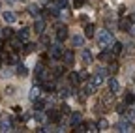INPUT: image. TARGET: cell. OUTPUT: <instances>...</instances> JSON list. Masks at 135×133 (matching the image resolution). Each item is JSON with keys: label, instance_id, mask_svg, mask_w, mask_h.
I'll list each match as a JSON object with an SVG mask.
<instances>
[{"label": "cell", "instance_id": "1", "mask_svg": "<svg viewBox=\"0 0 135 133\" xmlns=\"http://www.w3.org/2000/svg\"><path fill=\"white\" fill-rule=\"evenodd\" d=\"M98 45L101 49H111L114 45V36L109 30H99L98 32Z\"/></svg>", "mask_w": 135, "mask_h": 133}, {"label": "cell", "instance_id": "2", "mask_svg": "<svg viewBox=\"0 0 135 133\" xmlns=\"http://www.w3.org/2000/svg\"><path fill=\"white\" fill-rule=\"evenodd\" d=\"M116 131H120V133H131L133 131V122H129V120H122L120 124L116 126Z\"/></svg>", "mask_w": 135, "mask_h": 133}, {"label": "cell", "instance_id": "3", "mask_svg": "<svg viewBox=\"0 0 135 133\" xmlns=\"http://www.w3.org/2000/svg\"><path fill=\"white\" fill-rule=\"evenodd\" d=\"M49 55H51V58H60V56L64 55V51H62V47H60V41L49 47Z\"/></svg>", "mask_w": 135, "mask_h": 133}, {"label": "cell", "instance_id": "4", "mask_svg": "<svg viewBox=\"0 0 135 133\" xmlns=\"http://www.w3.org/2000/svg\"><path fill=\"white\" fill-rule=\"evenodd\" d=\"M103 81H105V73H103V70H98L96 73H94V77H92V82L96 86H101L103 85Z\"/></svg>", "mask_w": 135, "mask_h": 133}, {"label": "cell", "instance_id": "5", "mask_svg": "<svg viewBox=\"0 0 135 133\" xmlns=\"http://www.w3.org/2000/svg\"><path fill=\"white\" fill-rule=\"evenodd\" d=\"M2 19H4V23L13 24V23L17 21V15H15L13 11H4V13H2Z\"/></svg>", "mask_w": 135, "mask_h": 133}, {"label": "cell", "instance_id": "6", "mask_svg": "<svg viewBox=\"0 0 135 133\" xmlns=\"http://www.w3.org/2000/svg\"><path fill=\"white\" fill-rule=\"evenodd\" d=\"M66 38H68V28H66V26H58V30H56V40L62 43V41H66Z\"/></svg>", "mask_w": 135, "mask_h": 133}, {"label": "cell", "instance_id": "7", "mask_svg": "<svg viewBox=\"0 0 135 133\" xmlns=\"http://www.w3.org/2000/svg\"><path fill=\"white\" fill-rule=\"evenodd\" d=\"M83 79H81V73H77V71H73V73H70V82H71V85L73 86H77L79 85V82H81Z\"/></svg>", "mask_w": 135, "mask_h": 133}, {"label": "cell", "instance_id": "8", "mask_svg": "<svg viewBox=\"0 0 135 133\" xmlns=\"http://www.w3.org/2000/svg\"><path fill=\"white\" fill-rule=\"evenodd\" d=\"M62 58H64L66 66H73V53H71V51H66V53L62 55Z\"/></svg>", "mask_w": 135, "mask_h": 133}, {"label": "cell", "instance_id": "9", "mask_svg": "<svg viewBox=\"0 0 135 133\" xmlns=\"http://www.w3.org/2000/svg\"><path fill=\"white\" fill-rule=\"evenodd\" d=\"M81 58H83V62L90 64V62H92V53L88 51V49H83V53H81Z\"/></svg>", "mask_w": 135, "mask_h": 133}, {"label": "cell", "instance_id": "10", "mask_svg": "<svg viewBox=\"0 0 135 133\" xmlns=\"http://www.w3.org/2000/svg\"><path fill=\"white\" fill-rule=\"evenodd\" d=\"M96 34V26L94 24H86V26H84V36H86V38H92Z\"/></svg>", "mask_w": 135, "mask_h": 133}, {"label": "cell", "instance_id": "11", "mask_svg": "<svg viewBox=\"0 0 135 133\" xmlns=\"http://www.w3.org/2000/svg\"><path fill=\"white\" fill-rule=\"evenodd\" d=\"M17 75H19V77H26V75H28V68H26L25 64H19V66H17Z\"/></svg>", "mask_w": 135, "mask_h": 133}, {"label": "cell", "instance_id": "12", "mask_svg": "<svg viewBox=\"0 0 135 133\" xmlns=\"http://www.w3.org/2000/svg\"><path fill=\"white\" fill-rule=\"evenodd\" d=\"M21 43H23V40L19 38V36H17V38H11L9 40V45L15 49V51H17V49H21Z\"/></svg>", "mask_w": 135, "mask_h": 133}, {"label": "cell", "instance_id": "13", "mask_svg": "<svg viewBox=\"0 0 135 133\" xmlns=\"http://www.w3.org/2000/svg\"><path fill=\"white\" fill-rule=\"evenodd\" d=\"M120 30L129 32V30H131V21H129V19H122V21H120Z\"/></svg>", "mask_w": 135, "mask_h": 133}, {"label": "cell", "instance_id": "14", "mask_svg": "<svg viewBox=\"0 0 135 133\" xmlns=\"http://www.w3.org/2000/svg\"><path fill=\"white\" fill-rule=\"evenodd\" d=\"M124 103H126V105H133V103H135V94L126 92V96H124Z\"/></svg>", "mask_w": 135, "mask_h": 133}, {"label": "cell", "instance_id": "15", "mask_svg": "<svg viewBox=\"0 0 135 133\" xmlns=\"http://www.w3.org/2000/svg\"><path fill=\"white\" fill-rule=\"evenodd\" d=\"M118 88H120L118 86V81L116 79H109V90L114 94V92H118Z\"/></svg>", "mask_w": 135, "mask_h": 133}, {"label": "cell", "instance_id": "16", "mask_svg": "<svg viewBox=\"0 0 135 133\" xmlns=\"http://www.w3.org/2000/svg\"><path fill=\"white\" fill-rule=\"evenodd\" d=\"M28 11H30V15H32V17H38V15H40V6H36V4H30V6H28Z\"/></svg>", "mask_w": 135, "mask_h": 133}, {"label": "cell", "instance_id": "17", "mask_svg": "<svg viewBox=\"0 0 135 133\" xmlns=\"http://www.w3.org/2000/svg\"><path fill=\"white\" fill-rule=\"evenodd\" d=\"M83 43H84V40H83L81 36H73V38H71V45H73V47H83Z\"/></svg>", "mask_w": 135, "mask_h": 133}, {"label": "cell", "instance_id": "18", "mask_svg": "<svg viewBox=\"0 0 135 133\" xmlns=\"http://www.w3.org/2000/svg\"><path fill=\"white\" fill-rule=\"evenodd\" d=\"M19 38H21L23 41H28V38H30V28H23V30L19 32Z\"/></svg>", "mask_w": 135, "mask_h": 133}, {"label": "cell", "instance_id": "19", "mask_svg": "<svg viewBox=\"0 0 135 133\" xmlns=\"http://www.w3.org/2000/svg\"><path fill=\"white\" fill-rule=\"evenodd\" d=\"M38 94H40V86L34 85L32 90H30V99H32V101H34V99H38Z\"/></svg>", "mask_w": 135, "mask_h": 133}, {"label": "cell", "instance_id": "20", "mask_svg": "<svg viewBox=\"0 0 135 133\" xmlns=\"http://www.w3.org/2000/svg\"><path fill=\"white\" fill-rule=\"evenodd\" d=\"M43 28H45V23H43V21H36V24H34V30H36L38 34H41Z\"/></svg>", "mask_w": 135, "mask_h": 133}, {"label": "cell", "instance_id": "21", "mask_svg": "<svg viewBox=\"0 0 135 133\" xmlns=\"http://www.w3.org/2000/svg\"><path fill=\"white\" fill-rule=\"evenodd\" d=\"M0 131H11V124H9V120L0 122Z\"/></svg>", "mask_w": 135, "mask_h": 133}, {"label": "cell", "instance_id": "22", "mask_svg": "<svg viewBox=\"0 0 135 133\" xmlns=\"http://www.w3.org/2000/svg\"><path fill=\"white\" fill-rule=\"evenodd\" d=\"M107 127H109V122H107L105 118H101V120L98 122V129H99V131H103V129H107Z\"/></svg>", "mask_w": 135, "mask_h": 133}, {"label": "cell", "instance_id": "23", "mask_svg": "<svg viewBox=\"0 0 135 133\" xmlns=\"http://www.w3.org/2000/svg\"><path fill=\"white\" fill-rule=\"evenodd\" d=\"M79 122H81V112H71V124L77 126Z\"/></svg>", "mask_w": 135, "mask_h": 133}, {"label": "cell", "instance_id": "24", "mask_svg": "<svg viewBox=\"0 0 135 133\" xmlns=\"http://www.w3.org/2000/svg\"><path fill=\"white\" fill-rule=\"evenodd\" d=\"M113 53H114V56H116V55H120V53H122V43L114 41V45H113Z\"/></svg>", "mask_w": 135, "mask_h": 133}, {"label": "cell", "instance_id": "25", "mask_svg": "<svg viewBox=\"0 0 135 133\" xmlns=\"http://www.w3.org/2000/svg\"><path fill=\"white\" fill-rule=\"evenodd\" d=\"M49 118L53 120V122H58V120H60V112H58V111H51V112H49Z\"/></svg>", "mask_w": 135, "mask_h": 133}, {"label": "cell", "instance_id": "26", "mask_svg": "<svg viewBox=\"0 0 135 133\" xmlns=\"http://www.w3.org/2000/svg\"><path fill=\"white\" fill-rule=\"evenodd\" d=\"M99 56H101V58H103V60H111V58L114 56V53H113V51H111V53H109V51H103V53H101Z\"/></svg>", "mask_w": 135, "mask_h": 133}, {"label": "cell", "instance_id": "27", "mask_svg": "<svg viewBox=\"0 0 135 133\" xmlns=\"http://www.w3.org/2000/svg\"><path fill=\"white\" fill-rule=\"evenodd\" d=\"M32 103H34V109H43V107H45V103L41 101V99H34Z\"/></svg>", "mask_w": 135, "mask_h": 133}, {"label": "cell", "instance_id": "28", "mask_svg": "<svg viewBox=\"0 0 135 133\" xmlns=\"http://www.w3.org/2000/svg\"><path fill=\"white\" fill-rule=\"evenodd\" d=\"M126 120H129V122H133L135 124V112L133 111H129V112H126V116H124Z\"/></svg>", "mask_w": 135, "mask_h": 133}, {"label": "cell", "instance_id": "29", "mask_svg": "<svg viewBox=\"0 0 135 133\" xmlns=\"http://www.w3.org/2000/svg\"><path fill=\"white\" fill-rule=\"evenodd\" d=\"M86 131H98V126L94 122H90V124H86Z\"/></svg>", "mask_w": 135, "mask_h": 133}, {"label": "cell", "instance_id": "30", "mask_svg": "<svg viewBox=\"0 0 135 133\" xmlns=\"http://www.w3.org/2000/svg\"><path fill=\"white\" fill-rule=\"evenodd\" d=\"M55 4H56L58 8H66V6H68V0H55Z\"/></svg>", "mask_w": 135, "mask_h": 133}, {"label": "cell", "instance_id": "31", "mask_svg": "<svg viewBox=\"0 0 135 133\" xmlns=\"http://www.w3.org/2000/svg\"><path fill=\"white\" fill-rule=\"evenodd\" d=\"M116 71H118V66H116V64H111V66H109V73H111V75H114Z\"/></svg>", "mask_w": 135, "mask_h": 133}, {"label": "cell", "instance_id": "32", "mask_svg": "<svg viewBox=\"0 0 135 133\" xmlns=\"http://www.w3.org/2000/svg\"><path fill=\"white\" fill-rule=\"evenodd\" d=\"M45 90H51V92H53L55 90V82H45V86H43Z\"/></svg>", "mask_w": 135, "mask_h": 133}, {"label": "cell", "instance_id": "33", "mask_svg": "<svg viewBox=\"0 0 135 133\" xmlns=\"http://www.w3.org/2000/svg\"><path fill=\"white\" fill-rule=\"evenodd\" d=\"M32 51H34V45L32 43H26L25 45V53H32Z\"/></svg>", "mask_w": 135, "mask_h": 133}, {"label": "cell", "instance_id": "34", "mask_svg": "<svg viewBox=\"0 0 135 133\" xmlns=\"http://www.w3.org/2000/svg\"><path fill=\"white\" fill-rule=\"evenodd\" d=\"M2 34H4V38H11V34H13V32H11V28H6V30L2 32Z\"/></svg>", "mask_w": 135, "mask_h": 133}, {"label": "cell", "instance_id": "35", "mask_svg": "<svg viewBox=\"0 0 135 133\" xmlns=\"http://www.w3.org/2000/svg\"><path fill=\"white\" fill-rule=\"evenodd\" d=\"M73 131H75V133H79V131L83 133V131H86V127H84V126H75V129H73Z\"/></svg>", "mask_w": 135, "mask_h": 133}, {"label": "cell", "instance_id": "36", "mask_svg": "<svg viewBox=\"0 0 135 133\" xmlns=\"http://www.w3.org/2000/svg\"><path fill=\"white\" fill-rule=\"evenodd\" d=\"M83 4H84V0H73V6L75 8H81Z\"/></svg>", "mask_w": 135, "mask_h": 133}, {"label": "cell", "instance_id": "37", "mask_svg": "<svg viewBox=\"0 0 135 133\" xmlns=\"http://www.w3.org/2000/svg\"><path fill=\"white\" fill-rule=\"evenodd\" d=\"M34 118H36L38 122H41V120H43V116H41V112H36V114H34Z\"/></svg>", "mask_w": 135, "mask_h": 133}]
</instances>
